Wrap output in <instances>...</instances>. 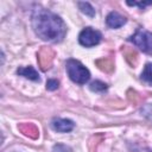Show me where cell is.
<instances>
[{"instance_id": "cell-1", "label": "cell", "mask_w": 152, "mask_h": 152, "mask_svg": "<svg viewBox=\"0 0 152 152\" xmlns=\"http://www.w3.org/2000/svg\"><path fill=\"white\" fill-rule=\"evenodd\" d=\"M32 27L39 38L50 43L62 42L66 33L62 18L42 6H36L32 12Z\"/></svg>"}, {"instance_id": "cell-2", "label": "cell", "mask_w": 152, "mask_h": 152, "mask_svg": "<svg viewBox=\"0 0 152 152\" xmlns=\"http://www.w3.org/2000/svg\"><path fill=\"white\" fill-rule=\"evenodd\" d=\"M65 69L69 78L77 84H86L90 78L89 70L77 59H68Z\"/></svg>"}, {"instance_id": "cell-3", "label": "cell", "mask_w": 152, "mask_h": 152, "mask_svg": "<svg viewBox=\"0 0 152 152\" xmlns=\"http://www.w3.org/2000/svg\"><path fill=\"white\" fill-rule=\"evenodd\" d=\"M129 40L135 46H138L141 51L152 55V33L151 32H148L144 28H139L129 38Z\"/></svg>"}, {"instance_id": "cell-4", "label": "cell", "mask_w": 152, "mask_h": 152, "mask_svg": "<svg viewBox=\"0 0 152 152\" xmlns=\"http://www.w3.org/2000/svg\"><path fill=\"white\" fill-rule=\"evenodd\" d=\"M101 38H102L101 33L97 30H94L91 27H84L78 34L80 44L86 48H91L97 45L101 42Z\"/></svg>"}, {"instance_id": "cell-5", "label": "cell", "mask_w": 152, "mask_h": 152, "mask_svg": "<svg viewBox=\"0 0 152 152\" xmlns=\"http://www.w3.org/2000/svg\"><path fill=\"white\" fill-rule=\"evenodd\" d=\"M51 127H52L55 131H57V132L65 133V132L72 131L74 127H75V124H74V121H71L70 119L55 118V119L51 121Z\"/></svg>"}, {"instance_id": "cell-6", "label": "cell", "mask_w": 152, "mask_h": 152, "mask_svg": "<svg viewBox=\"0 0 152 152\" xmlns=\"http://www.w3.org/2000/svg\"><path fill=\"white\" fill-rule=\"evenodd\" d=\"M126 21H127V19H126L124 15L119 14L118 12H115V11L110 12V13L107 15V18H106V24H107V26H109L110 28H119V27H121Z\"/></svg>"}, {"instance_id": "cell-7", "label": "cell", "mask_w": 152, "mask_h": 152, "mask_svg": "<svg viewBox=\"0 0 152 152\" xmlns=\"http://www.w3.org/2000/svg\"><path fill=\"white\" fill-rule=\"evenodd\" d=\"M17 74L18 75H21L31 81H39L40 77L38 75V72L36 71V69L33 66H25V68H19L17 70Z\"/></svg>"}, {"instance_id": "cell-8", "label": "cell", "mask_w": 152, "mask_h": 152, "mask_svg": "<svg viewBox=\"0 0 152 152\" xmlns=\"http://www.w3.org/2000/svg\"><path fill=\"white\" fill-rule=\"evenodd\" d=\"M49 52H50V50H49V49H43V50L40 51V53H39V56H40V57H39V63H40V65H42V69H43V70L49 69V68H50V65H51L52 57L48 55Z\"/></svg>"}, {"instance_id": "cell-9", "label": "cell", "mask_w": 152, "mask_h": 152, "mask_svg": "<svg viewBox=\"0 0 152 152\" xmlns=\"http://www.w3.org/2000/svg\"><path fill=\"white\" fill-rule=\"evenodd\" d=\"M77 5H78L81 12L84 13L86 15H88V17H94L95 15V10H94V7L89 2H82V1H80V2H77Z\"/></svg>"}, {"instance_id": "cell-10", "label": "cell", "mask_w": 152, "mask_h": 152, "mask_svg": "<svg viewBox=\"0 0 152 152\" xmlns=\"http://www.w3.org/2000/svg\"><path fill=\"white\" fill-rule=\"evenodd\" d=\"M141 80L152 83V63H147L141 72Z\"/></svg>"}, {"instance_id": "cell-11", "label": "cell", "mask_w": 152, "mask_h": 152, "mask_svg": "<svg viewBox=\"0 0 152 152\" xmlns=\"http://www.w3.org/2000/svg\"><path fill=\"white\" fill-rule=\"evenodd\" d=\"M140 113H141V115H142L145 119H147L148 121L152 122V103H146V104H144V106L140 108Z\"/></svg>"}, {"instance_id": "cell-12", "label": "cell", "mask_w": 152, "mask_h": 152, "mask_svg": "<svg viewBox=\"0 0 152 152\" xmlns=\"http://www.w3.org/2000/svg\"><path fill=\"white\" fill-rule=\"evenodd\" d=\"M89 88L93 90V91H103L107 89V84L101 82V81H94L90 83Z\"/></svg>"}, {"instance_id": "cell-13", "label": "cell", "mask_w": 152, "mask_h": 152, "mask_svg": "<svg viewBox=\"0 0 152 152\" xmlns=\"http://www.w3.org/2000/svg\"><path fill=\"white\" fill-rule=\"evenodd\" d=\"M52 151H53V152H72V150H71L69 146L63 145V144H57V145H55L53 148H52Z\"/></svg>"}, {"instance_id": "cell-14", "label": "cell", "mask_w": 152, "mask_h": 152, "mask_svg": "<svg viewBox=\"0 0 152 152\" xmlns=\"http://www.w3.org/2000/svg\"><path fill=\"white\" fill-rule=\"evenodd\" d=\"M58 81L57 80H49L48 82H46V88L49 89V90H56L57 88H58Z\"/></svg>"}, {"instance_id": "cell-15", "label": "cell", "mask_w": 152, "mask_h": 152, "mask_svg": "<svg viewBox=\"0 0 152 152\" xmlns=\"http://www.w3.org/2000/svg\"><path fill=\"white\" fill-rule=\"evenodd\" d=\"M127 5L129 6H139L141 8L148 6V5H152V1H145V2H127Z\"/></svg>"}]
</instances>
